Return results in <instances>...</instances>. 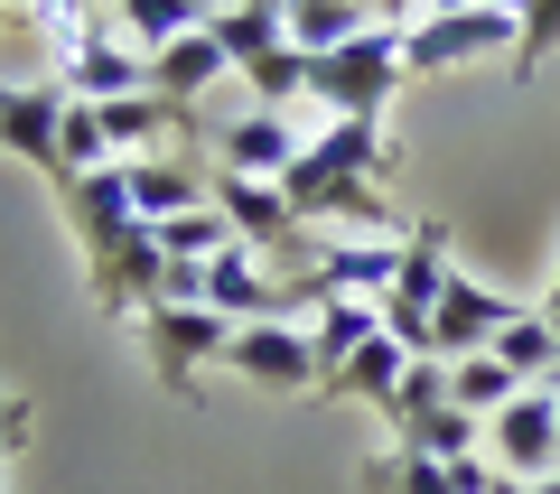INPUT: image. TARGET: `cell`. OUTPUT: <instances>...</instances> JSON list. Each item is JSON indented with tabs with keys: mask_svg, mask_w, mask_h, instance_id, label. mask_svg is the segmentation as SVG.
<instances>
[{
	"mask_svg": "<svg viewBox=\"0 0 560 494\" xmlns=\"http://www.w3.org/2000/svg\"><path fill=\"white\" fill-rule=\"evenodd\" d=\"M121 178H131L140 224H168V215L215 205V168H206V158H121Z\"/></svg>",
	"mask_w": 560,
	"mask_h": 494,
	"instance_id": "15",
	"label": "cell"
},
{
	"mask_svg": "<svg viewBox=\"0 0 560 494\" xmlns=\"http://www.w3.org/2000/svg\"><path fill=\"white\" fill-rule=\"evenodd\" d=\"M364 28H374L364 0H290V47H300V57H337L346 38H364Z\"/></svg>",
	"mask_w": 560,
	"mask_h": 494,
	"instance_id": "25",
	"label": "cell"
},
{
	"mask_svg": "<svg viewBox=\"0 0 560 494\" xmlns=\"http://www.w3.org/2000/svg\"><path fill=\"white\" fill-rule=\"evenodd\" d=\"M420 10H486V0H420Z\"/></svg>",
	"mask_w": 560,
	"mask_h": 494,
	"instance_id": "36",
	"label": "cell"
},
{
	"mask_svg": "<svg viewBox=\"0 0 560 494\" xmlns=\"http://www.w3.org/2000/svg\"><path fill=\"white\" fill-rule=\"evenodd\" d=\"M215 215L234 224L243 252H290V243H300V215H290V197H280L271 178H224L215 168Z\"/></svg>",
	"mask_w": 560,
	"mask_h": 494,
	"instance_id": "13",
	"label": "cell"
},
{
	"mask_svg": "<svg viewBox=\"0 0 560 494\" xmlns=\"http://www.w3.org/2000/svg\"><path fill=\"white\" fill-rule=\"evenodd\" d=\"M383 337V298H318L308 308V355H318V383H337L355 364V345Z\"/></svg>",
	"mask_w": 560,
	"mask_h": 494,
	"instance_id": "17",
	"label": "cell"
},
{
	"mask_svg": "<svg viewBox=\"0 0 560 494\" xmlns=\"http://www.w3.org/2000/svg\"><path fill=\"white\" fill-rule=\"evenodd\" d=\"M215 47H224V66H261L271 57V47H290V0H234V10H215Z\"/></svg>",
	"mask_w": 560,
	"mask_h": 494,
	"instance_id": "20",
	"label": "cell"
},
{
	"mask_svg": "<svg viewBox=\"0 0 560 494\" xmlns=\"http://www.w3.org/2000/svg\"><path fill=\"white\" fill-rule=\"evenodd\" d=\"M224 374L261 383V392H318V355H308V337L290 327V317H271V327H234V337H224Z\"/></svg>",
	"mask_w": 560,
	"mask_h": 494,
	"instance_id": "10",
	"label": "cell"
},
{
	"mask_svg": "<svg viewBox=\"0 0 560 494\" xmlns=\"http://www.w3.org/2000/svg\"><path fill=\"white\" fill-rule=\"evenodd\" d=\"M57 205H66V234H75L84 271H94V261H113L121 243L140 234V205H131V178H121V168H94V178H66V187H57Z\"/></svg>",
	"mask_w": 560,
	"mask_h": 494,
	"instance_id": "7",
	"label": "cell"
},
{
	"mask_svg": "<svg viewBox=\"0 0 560 494\" xmlns=\"http://www.w3.org/2000/svg\"><path fill=\"white\" fill-rule=\"evenodd\" d=\"M131 327H140V364H150V383L178 392V401H197V374H206V364H224V337H234V317L178 308V298H150Z\"/></svg>",
	"mask_w": 560,
	"mask_h": 494,
	"instance_id": "2",
	"label": "cell"
},
{
	"mask_svg": "<svg viewBox=\"0 0 560 494\" xmlns=\"http://www.w3.org/2000/svg\"><path fill=\"white\" fill-rule=\"evenodd\" d=\"M541 317H551V337H560V271H551V290H541Z\"/></svg>",
	"mask_w": 560,
	"mask_h": 494,
	"instance_id": "35",
	"label": "cell"
},
{
	"mask_svg": "<svg viewBox=\"0 0 560 494\" xmlns=\"http://www.w3.org/2000/svg\"><path fill=\"white\" fill-rule=\"evenodd\" d=\"M486 457H495L504 475H523V485L560 475V401H551V383H533L523 401H504V411L486 420Z\"/></svg>",
	"mask_w": 560,
	"mask_h": 494,
	"instance_id": "8",
	"label": "cell"
},
{
	"mask_svg": "<svg viewBox=\"0 0 560 494\" xmlns=\"http://www.w3.org/2000/svg\"><path fill=\"white\" fill-rule=\"evenodd\" d=\"M514 10H420L411 28H401V75H448V66H477V57H504L514 66Z\"/></svg>",
	"mask_w": 560,
	"mask_h": 494,
	"instance_id": "5",
	"label": "cell"
},
{
	"mask_svg": "<svg viewBox=\"0 0 560 494\" xmlns=\"http://www.w3.org/2000/svg\"><path fill=\"white\" fill-rule=\"evenodd\" d=\"M243 84H253V113H290L308 94V57L300 47H271L261 66H243Z\"/></svg>",
	"mask_w": 560,
	"mask_h": 494,
	"instance_id": "31",
	"label": "cell"
},
{
	"mask_svg": "<svg viewBox=\"0 0 560 494\" xmlns=\"http://www.w3.org/2000/svg\"><path fill=\"white\" fill-rule=\"evenodd\" d=\"M486 355H495L514 383H551V364H560V337H551V317H541V308H514V317L495 327V345H486Z\"/></svg>",
	"mask_w": 560,
	"mask_h": 494,
	"instance_id": "23",
	"label": "cell"
},
{
	"mask_svg": "<svg viewBox=\"0 0 560 494\" xmlns=\"http://www.w3.org/2000/svg\"><path fill=\"white\" fill-rule=\"evenodd\" d=\"M364 494H458V475L430 448H383V457H364Z\"/></svg>",
	"mask_w": 560,
	"mask_h": 494,
	"instance_id": "26",
	"label": "cell"
},
{
	"mask_svg": "<svg viewBox=\"0 0 560 494\" xmlns=\"http://www.w3.org/2000/svg\"><path fill=\"white\" fill-rule=\"evenodd\" d=\"M551 401H560V364H551Z\"/></svg>",
	"mask_w": 560,
	"mask_h": 494,
	"instance_id": "38",
	"label": "cell"
},
{
	"mask_svg": "<svg viewBox=\"0 0 560 494\" xmlns=\"http://www.w3.org/2000/svg\"><path fill=\"white\" fill-rule=\"evenodd\" d=\"M94 113H103L113 158H131V150H150V140H178L187 131V113H178V103H160V94H121V103H94Z\"/></svg>",
	"mask_w": 560,
	"mask_h": 494,
	"instance_id": "21",
	"label": "cell"
},
{
	"mask_svg": "<svg viewBox=\"0 0 560 494\" xmlns=\"http://www.w3.org/2000/svg\"><path fill=\"white\" fill-rule=\"evenodd\" d=\"M533 494H560V475H541V485H533Z\"/></svg>",
	"mask_w": 560,
	"mask_h": 494,
	"instance_id": "37",
	"label": "cell"
},
{
	"mask_svg": "<svg viewBox=\"0 0 560 494\" xmlns=\"http://www.w3.org/2000/svg\"><path fill=\"white\" fill-rule=\"evenodd\" d=\"M364 10H374V20H393V28H401V20H411V10H420V0H364Z\"/></svg>",
	"mask_w": 560,
	"mask_h": 494,
	"instance_id": "34",
	"label": "cell"
},
{
	"mask_svg": "<svg viewBox=\"0 0 560 494\" xmlns=\"http://www.w3.org/2000/svg\"><path fill=\"white\" fill-rule=\"evenodd\" d=\"M401 280V234H346L318 243L308 271L290 280V308H318V298H383Z\"/></svg>",
	"mask_w": 560,
	"mask_h": 494,
	"instance_id": "6",
	"label": "cell"
},
{
	"mask_svg": "<svg viewBox=\"0 0 560 494\" xmlns=\"http://www.w3.org/2000/svg\"><path fill=\"white\" fill-rule=\"evenodd\" d=\"M401 28L374 20L364 38H346L337 57H308V103H318L327 121H383V103L401 94Z\"/></svg>",
	"mask_w": 560,
	"mask_h": 494,
	"instance_id": "1",
	"label": "cell"
},
{
	"mask_svg": "<svg viewBox=\"0 0 560 494\" xmlns=\"http://www.w3.org/2000/svg\"><path fill=\"white\" fill-rule=\"evenodd\" d=\"M495 10H514V75H541V66L560 57V0H495Z\"/></svg>",
	"mask_w": 560,
	"mask_h": 494,
	"instance_id": "30",
	"label": "cell"
},
{
	"mask_svg": "<svg viewBox=\"0 0 560 494\" xmlns=\"http://www.w3.org/2000/svg\"><path fill=\"white\" fill-rule=\"evenodd\" d=\"M28 20H75V10H94V0H20Z\"/></svg>",
	"mask_w": 560,
	"mask_h": 494,
	"instance_id": "33",
	"label": "cell"
},
{
	"mask_svg": "<svg viewBox=\"0 0 560 494\" xmlns=\"http://www.w3.org/2000/svg\"><path fill=\"white\" fill-rule=\"evenodd\" d=\"M206 308L215 317H234V327H271V317H290V280H271L261 271V252H215L206 261Z\"/></svg>",
	"mask_w": 560,
	"mask_h": 494,
	"instance_id": "11",
	"label": "cell"
},
{
	"mask_svg": "<svg viewBox=\"0 0 560 494\" xmlns=\"http://www.w3.org/2000/svg\"><path fill=\"white\" fill-rule=\"evenodd\" d=\"M215 75H234V66H224V47H215V28H187V38H168L160 57H150V94L178 103V113H187Z\"/></svg>",
	"mask_w": 560,
	"mask_h": 494,
	"instance_id": "19",
	"label": "cell"
},
{
	"mask_svg": "<svg viewBox=\"0 0 560 494\" xmlns=\"http://www.w3.org/2000/svg\"><path fill=\"white\" fill-rule=\"evenodd\" d=\"M504 317H514V298H495L486 280H467V271H448V290H440V364L486 355Z\"/></svg>",
	"mask_w": 560,
	"mask_h": 494,
	"instance_id": "16",
	"label": "cell"
},
{
	"mask_svg": "<svg viewBox=\"0 0 560 494\" xmlns=\"http://www.w3.org/2000/svg\"><path fill=\"white\" fill-rule=\"evenodd\" d=\"M150 243H160L168 261H215V252H234V224L215 215V205H197V215H168V224H150Z\"/></svg>",
	"mask_w": 560,
	"mask_h": 494,
	"instance_id": "28",
	"label": "cell"
},
{
	"mask_svg": "<svg viewBox=\"0 0 560 494\" xmlns=\"http://www.w3.org/2000/svg\"><path fill=\"white\" fill-rule=\"evenodd\" d=\"M215 168H224V178H290V168H300V150H308V140L300 131H290V113H234V121H224V131H215Z\"/></svg>",
	"mask_w": 560,
	"mask_h": 494,
	"instance_id": "12",
	"label": "cell"
},
{
	"mask_svg": "<svg viewBox=\"0 0 560 494\" xmlns=\"http://www.w3.org/2000/svg\"><path fill=\"white\" fill-rule=\"evenodd\" d=\"M430 411H448V364H440V355H411V374H401V392H393V411H383V430L411 438Z\"/></svg>",
	"mask_w": 560,
	"mask_h": 494,
	"instance_id": "29",
	"label": "cell"
},
{
	"mask_svg": "<svg viewBox=\"0 0 560 494\" xmlns=\"http://www.w3.org/2000/svg\"><path fill=\"white\" fill-rule=\"evenodd\" d=\"M47 38H57V84L75 103H121V94H150V57H140L131 38H113V28L94 20V10H75V20H38Z\"/></svg>",
	"mask_w": 560,
	"mask_h": 494,
	"instance_id": "3",
	"label": "cell"
},
{
	"mask_svg": "<svg viewBox=\"0 0 560 494\" xmlns=\"http://www.w3.org/2000/svg\"><path fill=\"white\" fill-rule=\"evenodd\" d=\"M84 290H94L103 317H140V308H150V298L168 290V252L150 243V224H140V234L121 243L113 261H94V271H84Z\"/></svg>",
	"mask_w": 560,
	"mask_h": 494,
	"instance_id": "14",
	"label": "cell"
},
{
	"mask_svg": "<svg viewBox=\"0 0 560 494\" xmlns=\"http://www.w3.org/2000/svg\"><path fill=\"white\" fill-rule=\"evenodd\" d=\"M440 290H448V234L401 224V280L383 290V337L401 355H440Z\"/></svg>",
	"mask_w": 560,
	"mask_h": 494,
	"instance_id": "4",
	"label": "cell"
},
{
	"mask_svg": "<svg viewBox=\"0 0 560 494\" xmlns=\"http://www.w3.org/2000/svg\"><path fill=\"white\" fill-rule=\"evenodd\" d=\"M10 448H28V401L20 392H0V457Z\"/></svg>",
	"mask_w": 560,
	"mask_h": 494,
	"instance_id": "32",
	"label": "cell"
},
{
	"mask_svg": "<svg viewBox=\"0 0 560 494\" xmlns=\"http://www.w3.org/2000/svg\"><path fill=\"white\" fill-rule=\"evenodd\" d=\"M523 392H533V383H514L495 355H467V364H448V401H458L467 420H495L504 401H523Z\"/></svg>",
	"mask_w": 560,
	"mask_h": 494,
	"instance_id": "27",
	"label": "cell"
},
{
	"mask_svg": "<svg viewBox=\"0 0 560 494\" xmlns=\"http://www.w3.org/2000/svg\"><path fill=\"white\" fill-rule=\"evenodd\" d=\"M300 158H308V168H327V178H374V187H383L401 150H393V131H383V121H327Z\"/></svg>",
	"mask_w": 560,
	"mask_h": 494,
	"instance_id": "18",
	"label": "cell"
},
{
	"mask_svg": "<svg viewBox=\"0 0 560 494\" xmlns=\"http://www.w3.org/2000/svg\"><path fill=\"white\" fill-rule=\"evenodd\" d=\"M401 374H411V355H401L393 337H374V345H355V364H346L337 383H318V392H327V401H374V411H393Z\"/></svg>",
	"mask_w": 560,
	"mask_h": 494,
	"instance_id": "24",
	"label": "cell"
},
{
	"mask_svg": "<svg viewBox=\"0 0 560 494\" xmlns=\"http://www.w3.org/2000/svg\"><path fill=\"white\" fill-rule=\"evenodd\" d=\"M206 20H215L206 0H113V28L140 47V57H160L168 38H187V28H206Z\"/></svg>",
	"mask_w": 560,
	"mask_h": 494,
	"instance_id": "22",
	"label": "cell"
},
{
	"mask_svg": "<svg viewBox=\"0 0 560 494\" xmlns=\"http://www.w3.org/2000/svg\"><path fill=\"white\" fill-rule=\"evenodd\" d=\"M66 84L57 75H38V84H0V150L10 158H28L47 187L66 178V158H57V131H66Z\"/></svg>",
	"mask_w": 560,
	"mask_h": 494,
	"instance_id": "9",
	"label": "cell"
}]
</instances>
